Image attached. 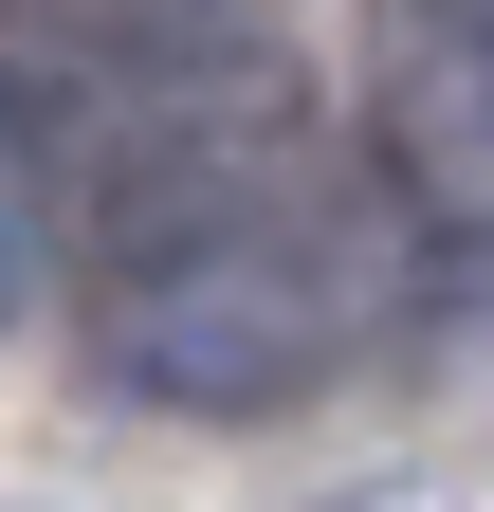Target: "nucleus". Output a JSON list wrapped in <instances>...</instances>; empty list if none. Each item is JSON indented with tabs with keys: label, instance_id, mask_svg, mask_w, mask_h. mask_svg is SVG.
<instances>
[{
	"label": "nucleus",
	"instance_id": "obj_1",
	"mask_svg": "<svg viewBox=\"0 0 494 512\" xmlns=\"http://www.w3.org/2000/svg\"><path fill=\"white\" fill-rule=\"evenodd\" d=\"M55 275H74V330L92 366L165 421H275L366 348V220H348V165L312 92L238 110V128H183V147H129L92 183H55Z\"/></svg>",
	"mask_w": 494,
	"mask_h": 512
}]
</instances>
